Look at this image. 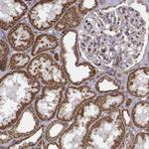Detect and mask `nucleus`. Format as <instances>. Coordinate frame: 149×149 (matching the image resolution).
<instances>
[{
  "label": "nucleus",
  "mask_w": 149,
  "mask_h": 149,
  "mask_svg": "<svg viewBox=\"0 0 149 149\" xmlns=\"http://www.w3.org/2000/svg\"><path fill=\"white\" fill-rule=\"evenodd\" d=\"M147 21L133 2L93 11L83 20L79 45L95 68L127 70L143 56Z\"/></svg>",
  "instance_id": "f257e3e1"
},
{
  "label": "nucleus",
  "mask_w": 149,
  "mask_h": 149,
  "mask_svg": "<svg viewBox=\"0 0 149 149\" xmlns=\"http://www.w3.org/2000/svg\"><path fill=\"white\" fill-rule=\"evenodd\" d=\"M40 91L41 84L27 71L6 74L0 83V130L13 126Z\"/></svg>",
  "instance_id": "f03ea898"
},
{
  "label": "nucleus",
  "mask_w": 149,
  "mask_h": 149,
  "mask_svg": "<svg viewBox=\"0 0 149 149\" xmlns=\"http://www.w3.org/2000/svg\"><path fill=\"white\" fill-rule=\"evenodd\" d=\"M60 58L62 68L69 83L79 86L83 83L95 78L97 74V69L84 58L79 45V32L76 29L64 31L60 41Z\"/></svg>",
  "instance_id": "7ed1b4c3"
},
{
  "label": "nucleus",
  "mask_w": 149,
  "mask_h": 149,
  "mask_svg": "<svg viewBox=\"0 0 149 149\" xmlns=\"http://www.w3.org/2000/svg\"><path fill=\"white\" fill-rule=\"evenodd\" d=\"M125 134V125L119 109L102 114L90 127L85 148L117 149Z\"/></svg>",
  "instance_id": "20e7f679"
},
{
  "label": "nucleus",
  "mask_w": 149,
  "mask_h": 149,
  "mask_svg": "<svg viewBox=\"0 0 149 149\" xmlns=\"http://www.w3.org/2000/svg\"><path fill=\"white\" fill-rule=\"evenodd\" d=\"M102 114V111L95 100H88L81 104L74 114V122L59 138V147L62 149L85 148L90 127Z\"/></svg>",
  "instance_id": "39448f33"
},
{
  "label": "nucleus",
  "mask_w": 149,
  "mask_h": 149,
  "mask_svg": "<svg viewBox=\"0 0 149 149\" xmlns=\"http://www.w3.org/2000/svg\"><path fill=\"white\" fill-rule=\"evenodd\" d=\"M27 72L36 81L46 86H65L69 83L63 68L48 53H42L31 60Z\"/></svg>",
  "instance_id": "423d86ee"
},
{
  "label": "nucleus",
  "mask_w": 149,
  "mask_h": 149,
  "mask_svg": "<svg viewBox=\"0 0 149 149\" xmlns=\"http://www.w3.org/2000/svg\"><path fill=\"white\" fill-rule=\"evenodd\" d=\"M76 0L39 1L28 12V20L37 31H44L54 27Z\"/></svg>",
  "instance_id": "0eeeda50"
},
{
  "label": "nucleus",
  "mask_w": 149,
  "mask_h": 149,
  "mask_svg": "<svg viewBox=\"0 0 149 149\" xmlns=\"http://www.w3.org/2000/svg\"><path fill=\"white\" fill-rule=\"evenodd\" d=\"M95 97L97 93L90 86H68L65 91V98L57 111V118L67 122L72 121L81 105Z\"/></svg>",
  "instance_id": "6e6552de"
},
{
  "label": "nucleus",
  "mask_w": 149,
  "mask_h": 149,
  "mask_svg": "<svg viewBox=\"0 0 149 149\" xmlns=\"http://www.w3.org/2000/svg\"><path fill=\"white\" fill-rule=\"evenodd\" d=\"M66 91L64 86H45L36 98L34 109L41 121H49L57 114Z\"/></svg>",
  "instance_id": "1a4fd4ad"
},
{
  "label": "nucleus",
  "mask_w": 149,
  "mask_h": 149,
  "mask_svg": "<svg viewBox=\"0 0 149 149\" xmlns=\"http://www.w3.org/2000/svg\"><path fill=\"white\" fill-rule=\"evenodd\" d=\"M0 3H1L0 28L3 31L11 30L13 27H15L28 11V6L24 1L2 0Z\"/></svg>",
  "instance_id": "9d476101"
},
{
  "label": "nucleus",
  "mask_w": 149,
  "mask_h": 149,
  "mask_svg": "<svg viewBox=\"0 0 149 149\" xmlns=\"http://www.w3.org/2000/svg\"><path fill=\"white\" fill-rule=\"evenodd\" d=\"M39 120L34 107H27L19 116L16 123L12 126L10 132L13 138H23L34 133L39 128Z\"/></svg>",
  "instance_id": "9b49d317"
},
{
  "label": "nucleus",
  "mask_w": 149,
  "mask_h": 149,
  "mask_svg": "<svg viewBox=\"0 0 149 149\" xmlns=\"http://www.w3.org/2000/svg\"><path fill=\"white\" fill-rule=\"evenodd\" d=\"M34 32L26 23H19L7 35L8 43L15 51H26L34 44Z\"/></svg>",
  "instance_id": "f8f14e48"
},
{
  "label": "nucleus",
  "mask_w": 149,
  "mask_h": 149,
  "mask_svg": "<svg viewBox=\"0 0 149 149\" xmlns=\"http://www.w3.org/2000/svg\"><path fill=\"white\" fill-rule=\"evenodd\" d=\"M149 81V68L141 67L133 72H131L128 76L126 83V88L129 95L136 97H145L149 93L148 88Z\"/></svg>",
  "instance_id": "ddd939ff"
},
{
  "label": "nucleus",
  "mask_w": 149,
  "mask_h": 149,
  "mask_svg": "<svg viewBox=\"0 0 149 149\" xmlns=\"http://www.w3.org/2000/svg\"><path fill=\"white\" fill-rule=\"evenodd\" d=\"M83 19L84 16L79 11L78 7L76 5H72L65 12L59 22L55 25V30L58 32H63V31L71 30L74 28L76 29L81 24Z\"/></svg>",
  "instance_id": "4468645a"
},
{
  "label": "nucleus",
  "mask_w": 149,
  "mask_h": 149,
  "mask_svg": "<svg viewBox=\"0 0 149 149\" xmlns=\"http://www.w3.org/2000/svg\"><path fill=\"white\" fill-rule=\"evenodd\" d=\"M124 100H125V95L123 92H111L97 97L95 102L98 105L102 112H109L119 109L123 104Z\"/></svg>",
  "instance_id": "2eb2a0df"
},
{
  "label": "nucleus",
  "mask_w": 149,
  "mask_h": 149,
  "mask_svg": "<svg viewBox=\"0 0 149 149\" xmlns=\"http://www.w3.org/2000/svg\"><path fill=\"white\" fill-rule=\"evenodd\" d=\"M59 39L53 34H40L36 37L34 44L32 46V54L33 57H36L38 55L45 53L50 50H55L59 46Z\"/></svg>",
  "instance_id": "dca6fc26"
},
{
  "label": "nucleus",
  "mask_w": 149,
  "mask_h": 149,
  "mask_svg": "<svg viewBox=\"0 0 149 149\" xmlns=\"http://www.w3.org/2000/svg\"><path fill=\"white\" fill-rule=\"evenodd\" d=\"M132 123L138 128H148L149 122V102L148 100H141L136 103L131 110Z\"/></svg>",
  "instance_id": "f3484780"
},
{
  "label": "nucleus",
  "mask_w": 149,
  "mask_h": 149,
  "mask_svg": "<svg viewBox=\"0 0 149 149\" xmlns=\"http://www.w3.org/2000/svg\"><path fill=\"white\" fill-rule=\"evenodd\" d=\"M45 132V127L43 125L39 126V128L36 130L34 133L30 135L23 137V139H19L18 141L14 142L9 146L10 149H26V148H32L35 147L38 144V142L43 137V134Z\"/></svg>",
  "instance_id": "a211bd4d"
},
{
  "label": "nucleus",
  "mask_w": 149,
  "mask_h": 149,
  "mask_svg": "<svg viewBox=\"0 0 149 149\" xmlns=\"http://www.w3.org/2000/svg\"><path fill=\"white\" fill-rule=\"evenodd\" d=\"M95 90L100 93H107L111 92H121V91H123V86L112 76L104 74L97 81Z\"/></svg>",
  "instance_id": "6ab92c4d"
},
{
  "label": "nucleus",
  "mask_w": 149,
  "mask_h": 149,
  "mask_svg": "<svg viewBox=\"0 0 149 149\" xmlns=\"http://www.w3.org/2000/svg\"><path fill=\"white\" fill-rule=\"evenodd\" d=\"M68 127H69V122L67 121L60 120V119L53 121L48 125L47 129L45 130V138L49 142L55 141L56 139L61 137V135L64 133L65 130Z\"/></svg>",
  "instance_id": "aec40b11"
},
{
  "label": "nucleus",
  "mask_w": 149,
  "mask_h": 149,
  "mask_svg": "<svg viewBox=\"0 0 149 149\" xmlns=\"http://www.w3.org/2000/svg\"><path fill=\"white\" fill-rule=\"evenodd\" d=\"M30 57L25 53H15L11 56L10 62H9V68L13 71H18L25 67H28L30 63Z\"/></svg>",
  "instance_id": "412c9836"
},
{
  "label": "nucleus",
  "mask_w": 149,
  "mask_h": 149,
  "mask_svg": "<svg viewBox=\"0 0 149 149\" xmlns=\"http://www.w3.org/2000/svg\"><path fill=\"white\" fill-rule=\"evenodd\" d=\"M149 148V133L148 128L145 132H139L134 137L132 149H148Z\"/></svg>",
  "instance_id": "4be33fe9"
},
{
  "label": "nucleus",
  "mask_w": 149,
  "mask_h": 149,
  "mask_svg": "<svg viewBox=\"0 0 149 149\" xmlns=\"http://www.w3.org/2000/svg\"><path fill=\"white\" fill-rule=\"evenodd\" d=\"M98 6V1L97 0H83L80 2L78 6L79 11L81 12V14L83 16L86 15L88 13L93 12L95 8Z\"/></svg>",
  "instance_id": "5701e85b"
},
{
  "label": "nucleus",
  "mask_w": 149,
  "mask_h": 149,
  "mask_svg": "<svg viewBox=\"0 0 149 149\" xmlns=\"http://www.w3.org/2000/svg\"><path fill=\"white\" fill-rule=\"evenodd\" d=\"M9 54V47L3 39L0 41V63H1V72L6 70L7 66V57Z\"/></svg>",
  "instance_id": "b1692460"
},
{
  "label": "nucleus",
  "mask_w": 149,
  "mask_h": 149,
  "mask_svg": "<svg viewBox=\"0 0 149 149\" xmlns=\"http://www.w3.org/2000/svg\"><path fill=\"white\" fill-rule=\"evenodd\" d=\"M134 142V134L133 131H125V134L123 136V139H122L120 145H119V148L121 149H130L132 148V145H133Z\"/></svg>",
  "instance_id": "393cba45"
},
{
  "label": "nucleus",
  "mask_w": 149,
  "mask_h": 149,
  "mask_svg": "<svg viewBox=\"0 0 149 149\" xmlns=\"http://www.w3.org/2000/svg\"><path fill=\"white\" fill-rule=\"evenodd\" d=\"M12 139H14V138H13V136H12L10 130L1 129V131H0V140H1V145L9 142V141L12 140Z\"/></svg>",
  "instance_id": "a878e982"
},
{
  "label": "nucleus",
  "mask_w": 149,
  "mask_h": 149,
  "mask_svg": "<svg viewBox=\"0 0 149 149\" xmlns=\"http://www.w3.org/2000/svg\"><path fill=\"white\" fill-rule=\"evenodd\" d=\"M121 114H122V119H123L124 125L129 127V128H132V127H133V123H132L131 116H130V114H129L128 109H123L121 111Z\"/></svg>",
  "instance_id": "bb28decb"
},
{
  "label": "nucleus",
  "mask_w": 149,
  "mask_h": 149,
  "mask_svg": "<svg viewBox=\"0 0 149 149\" xmlns=\"http://www.w3.org/2000/svg\"><path fill=\"white\" fill-rule=\"evenodd\" d=\"M46 148H48V149H53V148H56V149H59L60 147H59V144L58 143H55V142H50L49 143V145L48 146H46Z\"/></svg>",
  "instance_id": "cd10ccee"
},
{
  "label": "nucleus",
  "mask_w": 149,
  "mask_h": 149,
  "mask_svg": "<svg viewBox=\"0 0 149 149\" xmlns=\"http://www.w3.org/2000/svg\"><path fill=\"white\" fill-rule=\"evenodd\" d=\"M34 148H36V149H39V148H46V145H45V142H44V141H43L42 139H41V140L39 141V142H38V144L35 146Z\"/></svg>",
  "instance_id": "c85d7f7f"
}]
</instances>
